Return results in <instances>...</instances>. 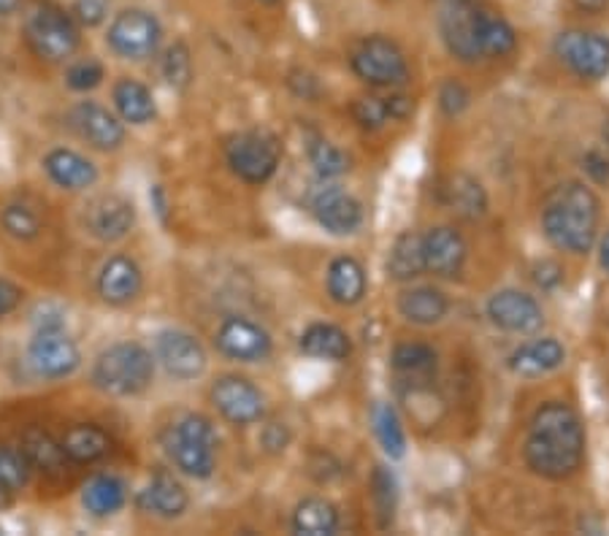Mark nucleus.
<instances>
[{"mask_svg":"<svg viewBox=\"0 0 609 536\" xmlns=\"http://www.w3.org/2000/svg\"><path fill=\"white\" fill-rule=\"evenodd\" d=\"M528 468L545 480H566L580 468L585 455V431L569 404L550 401L534 412L523 444Z\"/></svg>","mask_w":609,"mask_h":536,"instance_id":"obj_1","label":"nucleus"},{"mask_svg":"<svg viewBox=\"0 0 609 536\" xmlns=\"http://www.w3.org/2000/svg\"><path fill=\"white\" fill-rule=\"evenodd\" d=\"M541 228L553 247L564 252H590L599 228V198L580 182H566L547 195L541 209Z\"/></svg>","mask_w":609,"mask_h":536,"instance_id":"obj_2","label":"nucleus"},{"mask_svg":"<svg viewBox=\"0 0 609 536\" xmlns=\"http://www.w3.org/2000/svg\"><path fill=\"white\" fill-rule=\"evenodd\" d=\"M155 377V361L142 344L122 341L97 355L93 365V382L109 395H136L149 388Z\"/></svg>","mask_w":609,"mask_h":536,"instance_id":"obj_3","label":"nucleus"},{"mask_svg":"<svg viewBox=\"0 0 609 536\" xmlns=\"http://www.w3.org/2000/svg\"><path fill=\"white\" fill-rule=\"evenodd\" d=\"M168 455L179 472L195 480H209L217 466V434L211 423L200 414H187L171 429Z\"/></svg>","mask_w":609,"mask_h":536,"instance_id":"obj_4","label":"nucleus"},{"mask_svg":"<svg viewBox=\"0 0 609 536\" xmlns=\"http://www.w3.org/2000/svg\"><path fill=\"white\" fill-rule=\"evenodd\" d=\"M24 39L39 58L60 63L79 49V28L73 17L58 6L35 3L24 20Z\"/></svg>","mask_w":609,"mask_h":536,"instance_id":"obj_5","label":"nucleus"},{"mask_svg":"<svg viewBox=\"0 0 609 536\" xmlns=\"http://www.w3.org/2000/svg\"><path fill=\"white\" fill-rule=\"evenodd\" d=\"M228 155V166L239 179L247 185H264L273 176L282 157V146H279L277 136L266 131H247L234 136L225 146Z\"/></svg>","mask_w":609,"mask_h":536,"instance_id":"obj_6","label":"nucleus"},{"mask_svg":"<svg viewBox=\"0 0 609 536\" xmlns=\"http://www.w3.org/2000/svg\"><path fill=\"white\" fill-rule=\"evenodd\" d=\"M350 63L352 71L374 87H395V84H404L410 79V65H406L404 52L385 35L363 39L352 49Z\"/></svg>","mask_w":609,"mask_h":536,"instance_id":"obj_7","label":"nucleus"},{"mask_svg":"<svg viewBox=\"0 0 609 536\" xmlns=\"http://www.w3.org/2000/svg\"><path fill=\"white\" fill-rule=\"evenodd\" d=\"M163 28L155 14L144 9H127L114 17L109 28V47L125 60H146L161 47Z\"/></svg>","mask_w":609,"mask_h":536,"instance_id":"obj_8","label":"nucleus"},{"mask_svg":"<svg viewBox=\"0 0 609 536\" xmlns=\"http://www.w3.org/2000/svg\"><path fill=\"white\" fill-rule=\"evenodd\" d=\"M556 54L560 63L569 65L580 79L596 82L609 73V41L605 35L566 30L556 39Z\"/></svg>","mask_w":609,"mask_h":536,"instance_id":"obj_9","label":"nucleus"},{"mask_svg":"<svg viewBox=\"0 0 609 536\" xmlns=\"http://www.w3.org/2000/svg\"><path fill=\"white\" fill-rule=\"evenodd\" d=\"M28 361L35 369V374L47 380H63L76 371L79 347L69 339L63 328H39L35 339L30 341Z\"/></svg>","mask_w":609,"mask_h":536,"instance_id":"obj_10","label":"nucleus"},{"mask_svg":"<svg viewBox=\"0 0 609 536\" xmlns=\"http://www.w3.org/2000/svg\"><path fill=\"white\" fill-rule=\"evenodd\" d=\"M211 401H215L217 412L234 425L258 423L266 412L264 393L239 374L219 377L211 388Z\"/></svg>","mask_w":609,"mask_h":536,"instance_id":"obj_11","label":"nucleus"},{"mask_svg":"<svg viewBox=\"0 0 609 536\" xmlns=\"http://www.w3.org/2000/svg\"><path fill=\"white\" fill-rule=\"evenodd\" d=\"M477 17L479 6L474 0H447L442 17H438L444 44L463 63H474L483 58L477 44Z\"/></svg>","mask_w":609,"mask_h":536,"instance_id":"obj_12","label":"nucleus"},{"mask_svg":"<svg viewBox=\"0 0 609 536\" xmlns=\"http://www.w3.org/2000/svg\"><path fill=\"white\" fill-rule=\"evenodd\" d=\"M215 344L225 358L241 363L266 361L268 352H271V337H268L266 328L247 320V317H228L217 328Z\"/></svg>","mask_w":609,"mask_h":536,"instance_id":"obj_13","label":"nucleus"},{"mask_svg":"<svg viewBox=\"0 0 609 536\" xmlns=\"http://www.w3.org/2000/svg\"><path fill=\"white\" fill-rule=\"evenodd\" d=\"M487 317L493 320V326L509 333H536L545 322L536 298L520 290H498L496 296H491Z\"/></svg>","mask_w":609,"mask_h":536,"instance_id":"obj_14","label":"nucleus"},{"mask_svg":"<svg viewBox=\"0 0 609 536\" xmlns=\"http://www.w3.org/2000/svg\"><path fill=\"white\" fill-rule=\"evenodd\" d=\"M155 355L176 380H195L206 369V350L185 331H163L155 341Z\"/></svg>","mask_w":609,"mask_h":536,"instance_id":"obj_15","label":"nucleus"},{"mask_svg":"<svg viewBox=\"0 0 609 536\" xmlns=\"http://www.w3.org/2000/svg\"><path fill=\"white\" fill-rule=\"evenodd\" d=\"M312 215L326 230L337 236L355 234L363 223V209L350 193L339 187H320L312 195Z\"/></svg>","mask_w":609,"mask_h":536,"instance_id":"obj_16","label":"nucleus"},{"mask_svg":"<svg viewBox=\"0 0 609 536\" xmlns=\"http://www.w3.org/2000/svg\"><path fill=\"white\" fill-rule=\"evenodd\" d=\"M71 125L76 127L79 136L90 142L95 150H117L125 142V127L109 109L95 101H82L71 109Z\"/></svg>","mask_w":609,"mask_h":536,"instance_id":"obj_17","label":"nucleus"},{"mask_svg":"<svg viewBox=\"0 0 609 536\" xmlns=\"http://www.w3.org/2000/svg\"><path fill=\"white\" fill-rule=\"evenodd\" d=\"M133 223H136V212H133L131 200L120 198V195H103L93 200L84 215V225L97 241H120L131 234Z\"/></svg>","mask_w":609,"mask_h":536,"instance_id":"obj_18","label":"nucleus"},{"mask_svg":"<svg viewBox=\"0 0 609 536\" xmlns=\"http://www.w3.org/2000/svg\"><path fill=\"white\" fill-rule=\"evenodd\" d=\"M466 241L455 228L438 225L423 236L425 271H434L436 277H458L466 264Z\"/></svg>","mask_w":609,"mask_h":536,"instance_id":"obj_19","label":"nucleus"},{"mask_svg":"<svg viewBox=\"0 0 609 536\" xmlns=\"http://www.w3.org/2000/svg\"><path fill=\"white\" fill-rule=\"evenodd\" d=\"M144 277L142 268L136 266V260L125 258V255H114L103 264L101 274H97V292L106 303L122 307V303L133 301V298L142 292Z\"/></svg>","mask_w":609,"mask_h":536,"instance_id":"obj_20","label":"nucleus"},{"mask_svg":"<svg viewBox=\"0 0 609 536\" xmlns=\"http://www.w3.org/2000/svg\"><path fill=\"white\" fill-rule=\"evenodd\" d=\"M566 361V350L558 339H534L528 344L517 347L509 355V369L517 377H545L556 371Z\"/></svg>","mask_w":609,"mask_h":536,"instance_id":"obj_21","label":"nucleus"},{"mask_svg":"<svg viewBox=\"0 0 609 536\" xmlns=\"http://www.w3.org/2000/svg\"><path fill=\"white\" fill-rule=\"evenodd\" d=\"M187 504H190V498H187L185 485L166 472L155 474L152 483L138 493V507L149 512V515L166 517V520H174V517L185 515Z\"/></svg>","mask_w":609,"mask_h":536,"instance_id":"obj_22","label":"nucleus"},{"mask_svg":"<svg viewBox=\"0 0 609 536\" xmlns=\"http://www.w3.org/2000/svg\"><path fill=\"white\" fill-rule=\"evenodd\" d=\"M44 168L49 179L63 190H87L97 179V168L93 163L73 150H52L47 155Z\"/></svg>","mask_w":609,"mask_h":536,"instance_id":"obj_23","label":"nucleus"},{"mask_svg":"<svg viewBox=\"0 0 609 536\" xmlns=\"http://www.w3.org/2000/svg\"><path fill=\"white\" fill-rule=\"evenodd\" d=\"M412 114V101L404 95H361L352 103V117L365 131H380L390 120H404Z\"/></svg>","mask_w":609,"mask_h":536,"instance_id":"obj_24","label":"nucleus"},{"mask_svg":"<svg viewBox=\"0 0 609 536\" xmlns=\"http://www.w3.org/2000/svg\"><path fill=\"white\" fill-rule=\"evenodd\" d=\"M399 312L414 326H434V322L447 317L450 301L442 290L431 288V285H420V288L401 292Z\"/></svg>","mask_w":609,"mask_h":536,"instance_id":"obj_25","label":"nucleus"},{"mask_svg":"<svg viewBox=\"0 0 609 536\" xmlns=\"http://www.w3.org/2000/svg\"><path fill=\"white\" fill-rule=\"evenodd\" d=\"M328 296L339 307H355L365 296V271L350 255H341L328 268Z\"/></svg>","mask_w":609,"mask_h":536,"instance_id":"obj_26","label":"nucleus"},{"mask_svg":"<svg viewBox=\"0 0 609 536\" xmlns=\"http://www.w3.org/2000/svg\"><path fill=\"white\" fill-rule=\"evenodd\" d=\"M393 371L406 382V385H420L436 374V352L420 341H406L393 350Z\"/></svg>","mask_w":609,"mask_h":536,"instance_id":"obj_27","label":"nucleus"},{"mask_svg":"<svg viewBox=\"0 0 609 536\" xmlns=\"http://www.w3.org/2000/svg\"><path fill=\"white\" fill-rule=\"evenodd\" d=\"M303 355L320 358V361H344L350 358L352 344L350 337L341 331L339 326H328V322H314L303 331L301 337Z\"/></svg>","mask_w":609,"mask_h":536,"instance_id":"obj_28","label":"nucleus"},{"mask_svg":"<svg viewBox=\"0 0 609 536\" xmlns=\"http://www.w3.org/2000/svg\"><path fill=\"white\" fill-rule=\"evenodd\" d=\"M63 450L65 458L76 463H95L112 450V439L103 429H97L93 423H79L73 429L65 431L63 436Z\"/></svg>","mask_w":609,"mask_h":536,"instance_id":"obj_29","label":"nucleus"},{"mask_svg":"<svg viewBox=\"0 0 609 536\" xmlns=\"http://www.w3.org/2000/svg\"><path fill=\"white\" fill-rule=\"evenodd\" d=\"M425 271V255H423V236L401 234L399 239L393 241L388 252V277L399 279V282H410V279L420 277Z\"/></svg>","mask_w":609,"mask_h":536,"instance_id":"obj_30","label":"nucleus"},{"mask_svg":"<svg viewBox=\"0 0 609 536\" xmlns=\"http://www.w3.org/2000/svg\"><path fill=\"white\" fill-rule=\"evenodd\" d=\"M292 532L303 536H331L339 532V512L326 498H303L292 512Z\"/></svg>","mask_w":609,"mask_h":536,"instance_id":"obj_31","label":"nucleus"},{"mask_svg":"<svg viewBox=\"0 0 609 536\" xmlns=\"http://www.w3.org/2000/svg\"><path fill=\"white\" fill-rule=\"evenodd\" d=\"M22 453L28 458L30 468H39L44 474H60L65 466L63 444L54 442L52 434L44 429H28L22 434Z\"/></svg>","mask_w":609,"mask_h":536,"instance_id":"obj_32","label":"nucleus"},{"mask_svg":"<svg viewBox=\"0 0 609 536\" xmlns=\"http://www.w3.org/2000/svg\"><path fill=\"white\" fill-rule=\"evenodd\" d=\"M114 106H117L120 117L131 125H146L155 120V101L152 93L136 79H120L114 84Z\"/></svg>","mask_w":609,"mask_h":536,"instance_id":"obj_33","label":"nucleus"},{"mask_svg":"<svg viewBox=\"0 0 609 536\" xmlns=\"http://www.w3.org/2000/svg\"><path fill=\"white\" fill-rule=\"evenodd\" d=\"M127 498V487L120 477H112V474H97V477L90 480L82 491V504L87 512H93L95 517L114 515V512L122 509Z\"/></svg>","mask_w":609,"mask_h":536,"instance_id":"obj_34","label":"nucleus"},{"mask_svg":"<svg viewBox=\"0 0 609 536\" xmlns=\"http://www.w3.org/2000/svg\"><path fill=\"white\" fill-rule=\"evenodd\" d=\"M477 44L483 58H504V54H509L517 47V35L504 17L479 9Z\"/></svg>","mask_w":609,"mask_h":536,"instance_id":"obj_35","label":"nucleus"},{"mask_svg":"<svg viewBox=\"0 0 609 536\" xmlns=\"http://www.w3.org/2000/svg\"><path fill=\"white\" fill-rule=\"evenodd\" d=\"M447 204L453 206V212H458L461 217L477 219L487 212V195L477 179L458 174L453 176L447 185Z\"/></svg>","mask_w":609,"mask_h":536,"instance_id":"obj_36","label":"nucleus"},{"mask_svg":"<svg viewBox=\"0 0 609 536\" xmlns=\"http://www.w3.org/2000/svg\"><path fill=\"white\" fill-rule=\"evenodd\" d=\"M374 431H376V439H380L382 450H385V455H390V458H404L406 436H404V429H401V420H399V414H395L393 406L376 404Z\"/></svg>","mask_w":609,"mask_h":536,"instance_id":"obj_37","label":"nucleus"},{"mask_svg":"<svg viewBox=\"0 0 609 536\" xmlns=\"http://www.w3.org/2000/svg\"><path fill=\"white\" fill-rule=\"evenodd\" d=\"M0 225H3L6 234L11 239L30 241L41 234V217L35 215L30 206L22 204H9L3 212H0Z\"/></svg>","mask_w":609,"mask_h":536,"instance_id":"obj_38","label":"nucleus"},{"mask_svg":"<svg viewBox=\"0 0 609 536\" xmlns=\"http://www.w3.org/2000/svg\"><path fill=\"white\" fill-rule=\"evenodd\" d=\"M309 161H312L320 179H337V176L350 168V161H347L344 152L331 142H326V138H317V142L309 144Z\"/></svg>","mask_w":609,"mask_h":536,"instance_id":"obj_39","label":"nucleus"},{"mask_svg":"<svg viewBox=\"0 0 609 536\" xmlns=\"http://www.w3.org/2000/svg\"><path fill=\"white\" fill-rule=\"evenodd\" d=\"M30 480V463L22 450L0 444V485L9 487L11 493L22 491Z\"/></svg>","mask_w":609,"mask_h":536,"instance_id":"obj_40","label":"nucleus"},{"mask_svg":"<svg viewBox=\"0 0 609 536\" xmlns=\"http://www.w3.org/2000/svg\"><path fill=\"white\" fill-rule=\"evenodd\" d=\"M371 496H374L376 509L382 515V526H388L395 509V480L385 466H376L371 474Z\"/></svg>","mask_w":609,"mask_h":536,"instance_id":"obj_41","label":"nucleus"},{"mask_svg":"<svg viewBox=\"0 0 609 536\" xmlns=\"http://www.w3.org/2000/svg\"><path fill=\"white\" fill-rule=\"evenodd\" d=\"M193 73V63H190V52H187L185 44H174L168 47L166 58H163V76L168 79L171 87H185L190 82Z\"/></svg>","mask_w":609,"mask_h":536,"instance_id":"obj_42","label":"nucleus"},{"mask_svg":"<svg viewBox=\"0 0 609 536\" xmlns=\"http://www.w3.org/2000/svg\"><path fill=\"white\" fill-rule=\"evenodd\" d=\"M103 79V65L97 60H79L73 63L69 73H65V82H69L71 90L76 93H87V90H95Z\"/></svg>","mask_w":609,"mask_h":536,"instance_id":"obj_43","label":"nucleus"},{"mask_svg":"<svg viewBox=\"0 0 609 536\" xmlns=\"http://www.w3.org/2000/svg\"><path fill=\"white\" fill-rule=\"evenodd\" d=\"M438 106H442L447 117H458L463 109L468 106V90L461 82H455V79H450L438 90Z\"/></svg>","mask_w":609,"mask_h":536,"instance_id":"obj_44","label":"nucleus"},{"mask_svg":"<svg viewBox=\"0 0 609 536\" xmlns=\"http://www.w3.org/2000/svg\"><path fill=\"white\" fill-rule=\"evenodd\" d=\"M106 11L109 0H76L73 3V20L87 24V28H95V24L106 20Z\"/></svg>","mask_w":609,"mask_h":536,"instance_id":"obj_45","label":"nucleus"},{"mask_svg":"<svg viewBox=\"0 0 609 536\" xmlns=\"http://www.w3.org/2000/svg\"><path fill=\"white\" fill-rule=\"evenodd\" d=\"M582 168L588 171L590 179L599 182V185H607L609 182V161L601 152H588V155L582 157Z\"/></svg>","mask_w":609,"mask_h":536,"instance_id":"obj_46","label":"nucleus"},{"mask_svg":"<svg viewBox=\"0 0 609 536\" xmlns=\"http://www.w3.org/2000/svg\"><path fill=\"white\" fill-rule=\"evenodd\" d=\"M22 301V290L9 279H0V317L11 315Z\"/></svg>","mask_w":609,"mask_h":536,"instance_id":"obj_47","label":"nucleus"},{"mask_svg":"<svg viewBox=\"0 0 609 536\" xmlns=\"http://www.w3.org/2000/svg\"><path fill=\"white\" fill-rule=\"evenodd\" d=\"M534 279L539 288H556L560 285V266L553 264V260H541V264H536L534 268Z\"/></svg>","mask_w":609,"mask_h":536,"instance_id":"obj_48","label":"nucleus"},{"mask_svg":"<svg viewBox=\"0 0 609 536\" xmlns=\"http://www.w3.org/2000/svg\"><path fill=\"white\" fill-rule=\"evenodd\" d=\"M609 0H575V6L580 11H588V14H599V11L607 9Z\"/></svg>","mask_w":609,"mask_h":536,"instance_id":"obj_49","label":"nucleus"},{"mask_svg":"<svg viewBox=\"0 0 609 536\" xmlns=\"http://www.w3.org/2000/svg\"><path fill=\"white\" fill-rule=\"evenodd\" d=\"M22 0H0V14H14L17 9H20Z\"/></svg>","mask_w":609,"mask_h":536,"instance_id":"obj_50","label":"nucleus"},{"mask_svg":"<svg viewBox=\"0 0 609 536\" xmlns=\"http://www.w3.org/2000/svg\"><path fill=\"white\" fill-rule=\"evenodd\" d=\"M601 266H605L609 274V234L605 236V241H601Z\"/></svg>","mask_w":609,"mask_h":536,"instance_id":"obj_51","label":"nucleus"},{"mask_svg":"<svg viewBox=\"0 0 609 536\" xmlns=\"http://www.w3.org/2000/svg\"><path fill=\"white\" fill-rule=\"evenodd\" d=\"M9 496H11V491L6 485H0V509L6 507V504H9Z\"/></svg>","mask_w":609,"mask_h":536,"instance_id":"obj_52","label":"nucleus"},{"mask_svg":"<svg viewBox=\"0 0 609 536\" xmlns=\"http://www.w3.org/2000/svg\"><path fill=\"white\" fill-rule=\"evenodd\" d=\"M260 3H266V6H277L279 0H260Z\"/></svg>","mask_w":609,"mask_h":536,"instance_id":"obj_53","label":"nucleus"}]
</instances>
